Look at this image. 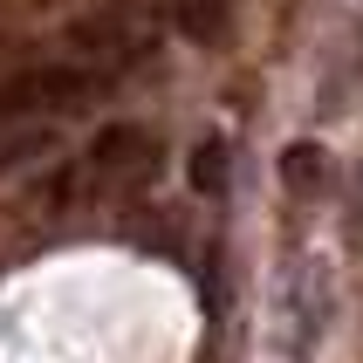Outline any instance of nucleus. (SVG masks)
Instances as JSON below:
<instances>
[{"mask_svg": "<svg viewBox=\"0 0 363 363\" xmlns=\"http://www.w3.org/2000/svg\"><path fill=\"white\" fill-rule=\"evenodd\" d=\"M164 0H110L103 14L76 21L69 28V62H82L89 76H123V69H138L151 48H158V28H164Z\"/></svg>", "mask_w": 363, "mask_h": 363, "instance_id": "f257e3e1", "label": "nucleus"}, {"mask_svg": "<svg viewBox=\"0 0 363 363\" xmlns=\"http://www.w3.org/2000/svg\"><path fill=\"white\" fill-rule=\"evenodd\" d=\"M96 82L82 62H35L21 76L0 82V117H28V123H55V117H76L82 103L96 96Z\"/></svg>", "mask_w": 363, "mask_h": 363, "instance_id": "f03ea898", "label": "nucleus"}, {"mask_svg": "<svg viewBox=\"0 0 363 363\" xmlns=\"http://www.w3.org/2000/svg\"><path fill=\"white\" fill-rule=\"evenodd\" d=\"M151 179H158V138L138 130V123H110V130L89 144V158H82L89 199H138Z\"/></svg>", "mask_w": 363, "mask_h": 363, "instance_id": "7ed1b4c3", "label": "nucleus"}, {"mask_svg": "<svg viewBox=\"0 0 363 363\" xmlns=\"http://www.w3.org/2000/svg\"><path fill=\"white\" fill-rule=\"evenodd\" d=\"M41 151H55V123L0 117V172H21V164H35Z\"/></svg>", "mask_w": 363, "mask_h": 363, "instance_id": "20e7f679", "label": "nucleus"}, {"mask_svg": "<svg viewBox=\"0 0 363 363\" xmlns=\"http://www.w3.org/2000/svg\"><path fill=\"white\" fill-rule=\"evenodd\" d=\"M185 179H192V192H199V199H220L226 179H233V151H226V138L192 144V164H185Z\"/></svg>", "mask_w": 363, "mask_h": 363, "instance_id": "39448f33", "label": "nucleus"}, {"mask_svg": "<svg viewBox=\"0 0 363 363\" xmlns=\"http://www.w3.org/2000/svg\"><path fill=\"white\" fill-rule=\"evenodd\" d=\"M323 179H329V158H323V144L295 138V144H288V151H281V185H288V192H302V199H308V192H323Z\"/></svg>", "mask_w": 363, "mask_h": 363, "instance_id": "423d86ee", "label": "nucleus"}, {"mask_svg": "<svg viewBox=\"0 0 363 363\" xmlns=\"http://www.w3.org/2000/svg\"><path fill=\"white\" fill-rule=\"evenodd\" d=\"M172 21H179L192 41H220L226 35V0H164Z\"/></svg>", "mask_w": 363, "mask_h": 363, "instance_id": "0eeeda50", "label": "nucleus"}, {"mask_svg": "<svg viewBox=\"0 0 363 363\" xmlns=\"http://www.w3.org/2000/svg\"><path fill=\"white\" fill-rule=\"evenodd\" d=\"M350 247L363 254V185H357V206H350Z\"/></svg>", "mask_w": 363, "mask_h": 363, "instance_id": "6e6552de", "label": "nucleus"}]
</instances>
